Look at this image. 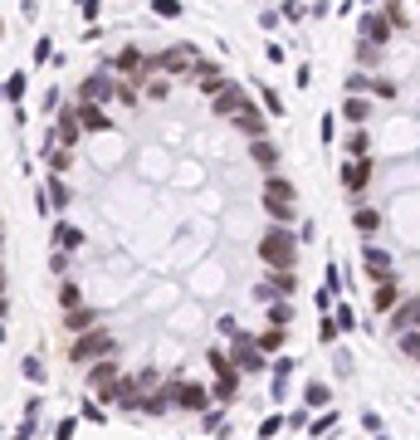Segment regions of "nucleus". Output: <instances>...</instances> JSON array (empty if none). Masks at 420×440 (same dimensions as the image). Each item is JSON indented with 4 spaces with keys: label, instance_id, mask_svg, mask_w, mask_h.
<instances>
[{
    "label": "nucleus",
    "instance_id": "f257e3e1",
    "mask_svg": "<svg viewBox=\"0 0 420 440\" xmlns=\"http://www.w3.org/2000/svg\"><path fill=\"white\" fill-rule=\"evenodd\" d=\"M49 112V269L74 367L122 416H210L294 323L298 274L264 264V235L294 225V181L254 162L269 117L196 44H122Z\"/></svg>",
    "mask_w": 420,
    "mask_h": 440
},
{
    "label": "nucleus",
    "instance_id": "f03ea898",
    "mask_svg": "<svg viewBox=\"0 0 420 440\" xmlns=\"http://www.w3.org/2000/svg\"><path fill=\"white\" fill-rule=\"evenodd\" d=\"M5 245V240H0ZM5 313H10V304H5V264H0V342H5Z\"/></svg>",
    "mask_w": 420,
    "mask_h": 440
}]
</instances>
